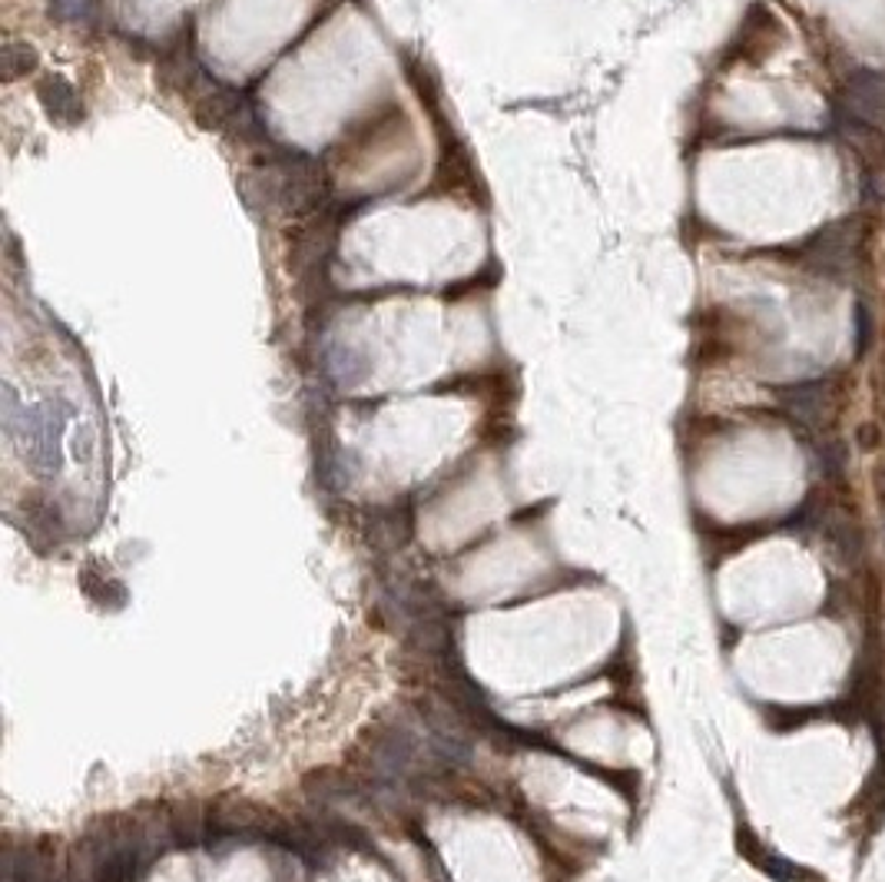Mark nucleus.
Returning <instances> with one entry per match:
<instances>
[{"label": "nucleus", "mask_w": 885, "mask_h": 882, "mask_svg": "<svg viewBox=\"0 0 885 882\" xmlns=\"http://www.w3.org/2000/svg\"><path fill=\"white\" fill-rule=\"evenodd\" d=\"M846 465H849V449L842 445V441H826V445H823V472L829 478H842Z\"/></svg>", "instance_id": "4"}, {"label": "nucleus", "mask_w": 885, "mask_h": 882, "mask_svg": "<svg viewBox=\"0 0 885 882\" xmlns=\"http://www.w3.org/2000/svg\"><path fill=\"white\" fill-rule=\"evenodd\" d=\"M836 109L842 114L885 130V73L878 70H855L842 90H839V103Z\"/></svg>", "instance_id": "2"}, {"label": "nucleus", "mask_w": 885, "mask_h": 882, "mask_svg": "<svg viewBox=\"0 0 885 882\" xmlns=\"http://www.w3.org/2000/svg\"><path fill=\"white\" fill-rule=\"evenodd\" d=\"M855 240H859V223L855 219H839V223L826 227L816 233L806 246V266L823 272V276H846L855 263Z\"/></svg>", "instance_id": "1"}, {"label": "nucleus", "mask_w": 885, "mask_h": 882, "mask_svg": "<svg viewBox=\"0 0 885 882\" xmlns=\"http://www.w3.org/2000/svg\"><path fill=\"white\" fill-rule=\"evenodd\" d=\"M783 405L803 425H819L829 411V382H800L783 388Z\"/></svg>", "instance_id": "3"}]
</instances>
